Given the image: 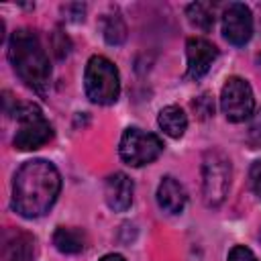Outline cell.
<instances>
[{
  "mask_svg": "<svg viewBox=\"0 0 261 261\" xmlns=\"http://www.w3.org/2000/svg\"><path fill=\"white\" fill-rule=\"evenodd\" d=\"M8 59L16 75L37 94L45 96L51 82L49 57L39 37L29 29H18L8 41Z\"/></svg>",
  "mask_w": 261,
  "mask_h": 261,
  "instance_id": "cell-2",
  "label": "cell"
},
{
  "mask_svg": "<svg viewBox=\"0 0 261 261\" xmlns=\"http://www.w3.org/2000/svg\"><path fill=\"white\" fill-rule=\"evenodd\" d=\"M259 239H261V232H259Z\"/></svg>",
  "mask_w": 261,
  "mask_h": 261,
  "instance_id": "cell-23",
  "label": "cell"
},
{
  "mask_svg": "<svg viewBox=\"0 0 261 261\" xmlns=\"http://www.w3.org/2000/svg\"><path fill=\"white\" fill-rule=\"evenodd\" d=\"M228 261H257V257L253 255V251L245 245H237L230 249L228 253Z\"/></svg>",
  "mask_w": 261,
  "mask_h": 261,
  "instance_id": "cell-19",
  "label": "cell"
},
{
  "mask_svg": "<svg viewBox=\"0 0 261 261\" xmlns=\"http://www.w3.org/2000/svg\"><path fill=\"white\" fill-rule=\"evenodd\" d=\"M220 108L230 122L247 120L255 110V96L249 82L239 75L228 77L220 92Z\"/></svg>",
  "mask_w": 261,
  "mask_h": 261,
  "instance_id": "cell-7",
  "label": "cell"
},
{
  "mask_svg": "<svg viewBox=\"0 0 261 261\" xmlns=\"http://www.w3.org/2000/svg\"><path fill=\"white\" fill-rule=\"evenodd\" d=\"M14 118H16V135H14V147L20 151H33L43 147L51 141L53 128L41 108L33 102H18L14 106Z\"/></svg>",
  "mask_w": 261,
  "mask_h": 261,
  "instance_id": "cell-4",
  "label": "cell"
},
{
  "mask_svg": "<svg viewBox=\"0 0 261 261\" xmlns=\"http://www.w3.org/2000/svg\"><path fill=\"white\" fill-rule=\"evenodd\" d=\"M214 12H216V4L214 2H194V4H190L186 8L188 20L196 29H202V31L212 29V24H214Z\"/></svg>",
  "mask_w": 261,
  "mask_h": 261,
  "instance_id": "cell-16",
  "label": "cell"
},
{
  "mask_svg": "<svg viewBox=\"0 0 261 261\" xmlns=\"http://www.w3.org/2000/svg\"><path fill=\"white\" fill-rule=\"evenodd\" d=\"M53 49H55V53H57V57L61 59V57H65L67 53H69V41H67V37L63 35L61 37V41H57V37L53 35Z\"/></svg>",
  "mask_w": 261,
  "mask_h": 261,
  "instance_id": "cell-21",
  "label": "cell"
},
{
  "mask_svg": "<svg viewBox=\"0 0 261 261\" xmlns=\"http://www.w3.org/2000/svg\"><path fill=\"white\" fill-rule=\"evenodd\" d=\"M247 143H249L251 149H259V147H261V112L255 114V118H253L251 124H249Z\"/></svg>",
  "mask_w": 261,
  "mask_h": 261,
  "instance_id": "cell-18",
  "label": "cell"
},
{
  "mask_svg": "<svg viewBox=\"0 0 261 261\" xmlns=\"http://www.w3.org/2000/svg\"><path fill=\"white\" fill-rule=\"evenodd\" d=\"M249 181H251V188L253 192L261 198V159H257L253 165H251V171H249Z\"/></svg>",
  "mask_w": 261,
  "mask_h": 261,
  "instance_id": "cell-20",
  "label": "cell"
},
{
  "mask_svg": "<svg viewBox=\"0 0 261 261\" xmlns=\"http://www.w3.org/2000/svg\"><path fill=\"white\" fill-rule=\"evenodd\" d=\"M35 257V239L16 228H8L2 234V253L0 261H33Z\"/></svg>",
  "mask_w": 261,
  "mask_h": 261,
  "instance_id": "cell-10",
  "label": "cell"
},
{
  "mask_svg": "<svg viewBox=\"0 0 261 261\" xmlns=\"http://www.w3.org/2000/svg\"><path fill=\"white\" fill-rule=\"evenodd\" d=\"M84 86H86V96L94 104H102V106L114 104L120 94V77L116 65L104 55L90 57L86 65Z\"/></svg>",
  "mask_w": 261,
  "mask_h": 261,
  "instance_id": "cell-3",
  "label": "cell"
},
{
  "mask_svg": "<svg viewBox=\"0 0 261 261\" xmlns=\"http://www.w3.org/2000/svg\"><path fill=\"white\" fill-rule=\"evenodd\" d=\"M192 108H194V112L198 114L200 120H206V118H210V116L214 114V102H212L210 94L198 96V98L192 102Z\"/></svg>",
  "mask_w": 261,
  "mask_h": 261,
  "instance_id": "cell-17",
  "label": "cell"
},
{
  "mask_svg": "<svg viewBox=\"0 0 261 261\" xmlns=\"http://www.w3.org/2000/svg\"><path fill=\"white\" fill-rule=\"evenodd\" d=\"M230 188V161L228 157L218 151L210 149L202 161V196L206 206L216 208L224 202Z\"/></svg>",
  "mask_w": 261,
  "mask_h": 261,
  "instance_id": "cell-5",
  "label": "cell"
},
{
  "mask_svg": "<svg viewBox=\"0 0 261 261\" xmlns=\"http://www.w3.org/2000/svg\"><path fill=\"white\" fill-rule=\"evenodd\" d=\"M100 29L108 45H122L126 39V24L118 12H108L100 18Z\"/></svg>",
  "mask_w": 261,
  "mask_h": 261,
  "instance_id": "cell-15",
  "label": "cell"
},
{
  "mask_svg": "<svg viewBox=\"0 0 261 261\" xmlns=\"http://www.w3.org/2000/svg\"><path fill=\"white\" fill-rule=\"evenodd\" d=\"M61 190V175L47 159L27 161L12 181V206L24 218H39L51 210Z\"/></svg>",
  "mask_w": 261,
  "mask_h": 261,
  "instance_id": "cell-1",
  "label": "cell"
},
{
  "mask_svg": "<svg viewBox=\"0 0 261 261\" xmlns=\"http://www.w3.org/2000/svg\"><path fill=\"white\" fill-rule=\"evenodd\" d=\"M186 202H188V196L184 186L175 177L165 175L157 188V204L161 206V210H165L167 214H179Z\"/></svg>",
  "mask_w": 261,
  "mask_h": 261,
  "instance_id": "cell-12",
  "label": "cell"
},
{
  "mask_svg": "<svg viewBox=\"0 0 261 261\" xmlns=\"http://www.w3.org/2000/svg\"><path fill=\"white\" fill-rule=\"evenodd\" d=\"M186 57H188V69L186 77L200 80L208 73L210 65L218 57V49L204 37H190L186 43Z\"/></svg>",
  "mask_w": 261,
  "mask_h": 261,
  "instance_id": "cell-9",
  "label": "cell"
},
{
  "mask_svg": "<svg viewBox=\"0 0 261 261\" xmlns=\"http://www.w3.org/2000/svg\"><path fill=\"white\" fill-rule=\"evenodd\" d=\"M100 261H126L122 255H116V253H110V255H104Z\"/></svg>",
  "mask_w": 261,
  "mask_h": 261,
  "instance_id": "cell-22",
  "label": "cell"
},
{
  "mask_svg": "<svg viewBox=\"0 0 261 261\" xmlns=\"http://www.w3.org/2000/svg\"><path fill=\"white\" fill-rule=\"evenodd\" d=\"M222 35L230 45H245L253 35V16L243 2H230L222 10Z\"/></svg>",
  "mask_w": 261,
  "mask_h": 261,
  "instance_id": "cell-8",
  "label": "cell"
},
{
  "mask_svg": "<svg viewBox=\"0 0 261 261\" xmlns=\"http://www.w3.org/2000/svg\"><path fill=\"white\" fill-rule=\"evenodd\" d=\"M133 179L122 173V171H116L112 175L106 177L104 181V198H106V204L114 210V212H124L130 202H133Z\"/></svg>",
  "mask_w": 261,
  "mask_h": 261,
  "instance_id": "cell-11",
  "label": "cell"
},
{
  "mask_svg": "<svg viewBox=\"0 0 261 261\" xmlns=\"http://www.w3.org/2000/svg\"><path fill=\"white\" fill-rule=\"evenodd\" d=\"M157 124H159V128L167 137L179 139L186 133V128H188V116H186V112L179 106H173L171 104V106L161 108V112L157 116Z\"/></svg>",
  "mask_w": 261,
  "mask_h": 261,
  "instance_id": "cell-13",
  "label": "cell"
},
{
  "mask_svg": "<svg viewBox=\"0 0 261 261\" xmlns=\"http://www.w3.org/2000/svg\"><path fill=\"white\" fill-rule=\"evenodd\" d=\"M53 245L59 253L65 255H75L82 253L86 247V234L82 228H73V226H59L53 232Z\"/></svg>",
  "mask_w": 261,
  "mask_h": 261,
  "instance_id": "cell-14",
  "label": "cell"
},
{
  "mask_svg": "<svg viewBox=\"0 0 261 261\" xmlns=\"http://www.w3.org/2000/svg\"><path fill=\"white\" fill-rule=\"evenodd\" d=\"M163 151V143L157 135L141 130L137 126H128L122 137H120V145H118V153L120 159L126 165L133 167H141V165H149L151 161H155Z\"/></svg>",
  "mask_w": 261,
  "mask_h": 261,
  "instance_id": "cell-6",
  "label": "cell"
}]
</instances>
